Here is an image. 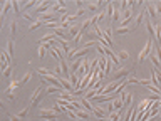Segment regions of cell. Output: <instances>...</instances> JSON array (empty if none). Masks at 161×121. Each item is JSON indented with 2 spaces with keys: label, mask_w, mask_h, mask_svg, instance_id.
I'll use <instances>...</instances> for the list:
<instances>
[{
  "label": "cell",
  "mask_w": 161,
  "mask_h": 121,
  "mask_svg": "<svg viewBox=\"0 0 161 121\" xmlns=\"http://www.w3.org/2000/svg\"><path fill=\"white\" fill-rule=\"evenodd\" d=\"M37 72H39L40 76H55V72H54L52 69H47V67H39Z\"/></svg>",
  "instance_id": "cell-20"
},
{
  "label": "cell",
  "mask_w": 161,
  "mask_h": 121,
  "mask_svg": "<svg viewBox=\"0 0 161 121\" xmlns=\"http://www.w3.org/2000/svg\"><path fill=\"white\" fill-rule=\"evenodd\" d=\"M30 79H32V72L29 71V72H25V74H24V77L20 79V84H25V82H29Z\"/></svg>",
  "instance_id": "cell-26"
},
{
  "label": "cell",
  "mask_w": 161,
  "mask_h": 121,
  "mask_svg": "<svg viewBox=\"0 0 161 121\" xmlns=\"http://www.w3.org/2000/svg\"><path fill=\"white\" fill-rule=\"evenodd\" d=\"M84 4H86V2H81V0H77V2H75L77 8H84Z\"/></svg>",
  "instance_id": "cell-40"
},
{
  "label": "cell",
  "mask_w": 161,
  "mask_h": 121,
  "mask_svg": "<svg viewBox=\"0 0 161 121\" xmlns=\"http://www.w3.org/2000/svg\"><path fill=\"white\" fill-rule=\"evenodd\" d=\"M118 54H119V59H128V57H129V52L126 51V49H121Z\"/></svg>",
  "instance_id": "cell-30"
},
{
  "label": "cell",
  "mask_w": 161,
  "mask_h": 121,
  "mask_svg": "<svg viewBox=\"0 0 161 121\" xmlns=\"http://www.w3.org/2000/svg\"><path fill=\"white\" fill-rule=\"evenodd\" d=\"M15 10V14H22V10H20V4H18L17 0H14V7H12Z\"/></svg>",
  "instance_id": "cell-32"
},
{
  "label": "cell",
  "mask_w": 161,
  "mask_h": 121,
  "mask_svg": "<svg viewBox=\"0 0 161 121\" xmlns=\"http://www.w3.org/2000/svg\"><path fill=\"white\" fill-rule=\"evenodd\" d=\"M54 111H57V113H67V108L65 106H62V104H59V103H55L54 104V108H52Z\"/></svg>",
  "instance_id": "cell-24"
},
{
  "label": "cell",
  "mask_w": 161,
  "mask_h": 121,
  "mask_svg": "<svg viewBox=\"0 0 161 121\" xmlns=\"http://www.w3.org/2000/svg\"><path fill=\"white\" fill-rule=\"evenodd\" d=\"M10 7H14V2H5L4 7H2V25H4V18H5V14H7V10Z\"/></svg>",
  "instance_id": "cell-21"
},
{
  "label": "cell",
  "mask_w": 161,
  "mask_h": 121,
  "mask_svg": "<svg viewBox=\"0 0 161 121\" xmlns=\"http://www.w3.org/2000/svg\"><path fill=\"white\" fill-rule=\"evenodd\" d=\"M112 106H114L116 111H124V109H122V96H121V98L112 99Z\"/></svg>",
  "instance_id": "cell-18"
},
{
  "label": "cell",
  "mask_w": 161,
  "mask_h": 121,
  "mask_svg": "<svg viewBox=\"0 0 161 121\" xmlns=\"http://www.w3.org/2000/svg\"><path fill=\"white\" fill-rule=\"evenodd\" d=\"M40 118L44 119H50V121H59V113L54 111L52 108H45V109H40Z\"/></svg>",
  "instance_id": "cell-2"
},
{
  "label": "cell",
  "mask_w": 161,
  "mask_h": 121,
  "mask_svg": "<svg viewBox=\"0 0 161 121\" xmlns=\"http://www.w3.org/2000/svg\"><path fill=\"white\" fill-rule=\"evenodd\" d=\"M97 121H111L109 118H101V119H97Z\"/></svg>",
  "instance_id": "cell-41"
},
{
  "label": "cell",
  "mask_w": 161,
  "mask_h": 121,
  "mask_svg": "<svg viewBox=\"0 0 161 121\" xmlns=\"http://www.w3.org/2000/svg\"><path fill=\"white\" fill-rule=\"evenodd\" d=\"M7 55H8V59L12 61V57H14V44H12V40L7 42Z\"/></svg>",
  "instance_id": "cell-23"
},
{
  "label": "cell",
  "mask_w": 161,
  "mask_h": 121,
  "mask_svg": "<svg viewBox=\"0 0 161 121\" xmlns=\"http://www.w3.org/2000/svg\"><path fill=\"white\" fill-rule=\"evenodd\" d=\"M49 54L52 55V57L55 59V61H61V59L64 57V55H62V54H64V52H62L61 49L57 47V45H55V47H52V49H49Z\"/></svg>",
  "instance_id": "cell-11"
},
{
  "label": "cell",
  "mask_w": 161,
  "mask_h": 121,
  "mask_svg": "<svg viewBox=\"0 0 161 121\" xmlns=\"http://www.w3.org/2000/svg\"><path fill=\"white\" fill-rule=\"evenodd\" d=\"M79 103H81V106H82V109H86V111H89V113H92L94 106H92V104H91V101L86 98V96H81V98H79Z\"/></svg>",
  "instance_id": "cell-7"
},
{
  "label": "cell",
  "mask_w": 161,
  "mask_h": 121,
  "mask_svg": "<svg viewBox=\"0 0 161 121\" xmlns=\"http://www.w3.org/2000/svg\"><path fill=\"white\" fill-rule=\"evenodd\" d=\"M136 29V27H134V24H132V25H128V27H118V29H116V32L119 34V35H124V34H129V32H132V30Z\"/></svg>",
  "instance_id": "cell-14"
},
{
  "label": "cell",
  "mask_w": 161,
  "mask_h": 121,
  "mask_svg": "<svg viewBox=\"0 0 161 121\" xmlns=\"http://www.w3.org/2000/svg\"><path fill=\"white\" fill-rule=\"evenodd\" d=\"M71 121H82V119H79V118H72Z\"/></svg>",
  "instance_id": "cell-42"
},
{
  "label": "cell",
  "mask_w": 161,
  "mask_h": 121,
  "mask_svg": "<svg viewBox=\"0 0 161 121\" xmlns=\"http://www.w3.org/2000/svg\"><path fill=\"white\" fill-rule=\"evenodd\" d=\"M15 30H17V20L14 18V20H10V35L12 37L15 35Z\"/></svg>",
  "instance_id": "cell-27"
},
{
  "label": "cell",
  "mask_w": 161,
  "mask_h": 121,
  "mask_svg": "<svg viewBox=\"0 0 161 121\" xmlns=\"http://www.w3.org/2000/svg\"><path fill=\"white\" fill-rule=\"evenodd\" d=\"M71 82H72V88L77 91V89H81V79L77 77V74L75 72H72L71 74Z\"/></svg>",
  "instance_id": "cell-15"
},
{
  "label": "cell",
  "mask_w": 161,
  "mask_h": 121,
  "mask_svg": "<svg viewBox=\"0 0 161 121\" xmlns=\"http://www.w3.org/2000/svg\"><path fill=\"white\" fill-rule=\"evenodd\" d=\"M144 18H146V10H141L139 14L136 15V18H134V27H138V25H141V24L144 22Z\"/></svg>",
  "instance_id": "cell-13"
},
{
  "label": "cell",
  "mask_w": 161,
  "mask_h": 121,
  "mask_svg": "<svg viewBox=\"0 0 161 121\" xmlns=\"http://www.w3.org/2000/svg\"><path fill=\"white\" fill-rule=\"evenodd\" d=\"M39 27H44V22H40V20H37L35 24H32V25L29 27V30H37Z\"/></svg>",
  "instance_id": "cell-29"
},
{
  "label": "cell",
  "mask_w": 161,
  "mask_h": 121,
  "mask_svg": "<svg viewBox=\"0 0 161 121\" xmlns=\"http://www.w3.org/2000/svg\"><path fill=\"white\" fill-rule=\"evenodd\" d=\"M131 67H119V69H116V72L112 74V81H119L122 77V79H126V77L131 74Z\"/></svg>",
  "instance_id": "cell-4"
},
{
  "label": "cell",
  "mask_w": 161,
  "mask_h": 121,
  "mask_svg": "<svg viewBox=\"0 0 161 121\" xmlns=\"http://www.w3.org/2000/svg\"><path fill=\"white\" fill-rule=\"evenodd\" d=\"M52 2H42V4H39L35 7V14H40V12H42V14H45V12H49V8L52 7Z\"/></svg>",
  "instance_id": "cell-8"
},
{
  "label": "cell",
  "mask_w": 161,
  "mask_h": 121,
  "mask_svg": "<svg viewBox=\"0 0 161 121\" xmlns=\"http://www.w3.org/2000/svg\"><path fill=\"white\" fill-rule=\"evenodd\" d=\"M132 104V92L131 91H126L124 94H122V109H128V108H131Z\"/></svg>",
  "instance_id": "cell-5"
},
{
  "label": "cell",
  "mask_w": 161,
  "mask_h": 121,
  "mask_svg": "<svg viewBox=\"0 0 161 121\" xmlns=\"http://www.w3.org/2000/svg\"><path fill=\"white\" fill-rule=\"evenodd\" d=\"M75 116H77L79 119H82V121H89L91 119V113H89V111H86V109H82V108L75 111Z\"/></svg>",
  "instance_id": "cell-12"
},
{
  "label": "cell",
  "mask_w": 161,
  "mask_h": 121,
  "mask_svg": "<svg viewBox=\"0 0 161 121\" xmlns=\"http://www.w3.org/2000/svg\"><path fill=\"white\" fill-rule=\"evenodd\" d=\"M7 99L14 101V99H15V92H7Z\"/></svg>",
  "instance_id": "cell-39"
},
{
  "label": "cell",
  "mask_w": 161,
  "mask_h": 121,
  "mask_svg": "<svg viewBox=\"0 0 161 121\" xmlns=\"http://www.w3.org/2000/svg\"><path fill=\"white\" fill-rule=\"evenodd\" d=\"M45 89H42V86H39V88H35V91H34V94H32V98H30V101H29V106L32 108V106H37V104L40 103V99L44 98V94H40V92H44Z\"/></svg>",
  "instance_id": "cell-3"
},
{
  "label": "cell",
  "mask_w": 161,
  "mask_h": 121,
  "mask_svg": "<svg viewBox=\"0 0 161 121\" xmlns=\"http://www.w3.org/2000/svg\"><path fill=\"white\" fill-rule=\"evenodd\" d=\"M8 119L10 121H22L20 118H18V114H8Z\"/></svg>",
  "instance_id": "cell-36"
},
{
  "label": "cell",
  "mask_w": 161,
  "mask_h": 121,
  "mask_svg": "<svg viewBox=\"0 0 161 121\" xmlns=\"http://www.w3.org/2000/svg\"><path fill=\"white\" fill-rule=\"evenodd\" d=\"M12 71H14V67H12V64H10V66H8V67H7V69H5V71H4V72H2V76H4V77H10Z\"/></svg>",
  "instance_id": "cell-31"
},
{
  "label": "cell",
  "mask_w": 161,
  "mask_h": 121,
  "mask_svg": "<svg viewBox=\"0 0 161 121\" xmlns=\"http://www.w3.org/2000/svg\"><path fill=\"white\" fill-rule=\"evenodd\" d=\"M59 81H61V86L64 88V91H69L74 94V88H72V82L69 79H65V77H59Z\"/></svg>",
  "instance_id": "cell-10"
},
{
  "label": "cell",
  "mask_w": 161,
  "mask_h": 121,
  "mask_svg": "<svg viewBox=\"0 0 161 121\" xmlns=\"http://www.w3.org/2000/svg\"><path fill=\"white\" fill-rule=\"evenodd\" d=\"M44 55H45V47L42 44H39V57L44 59Z\"/></svg>",
  "instance_id": "cell-33"
},
{
  "label": "cell",
  "mask_w": 161,
  "mask_h": 121,
  "mask_svg": "<svg viewBox=\"0 0 161 121\" xmlns=\"http://www.w3.org/2000/svg\"><path fill=\"white\" fill-rule=\"evenodd\" d=\"M29 109H30V106H25L24 109L18 113V118H20V119H25V116H27V113H29Z\"/></svg>",
  "instance_id": "cell-28"
},
{
  "label": "cell",
  "mask_w": 161,
  "mask_h": 121,
  "mask_svg": "<svg viewBox=\"0 0 161 121\" xmlns=\"http://www.w3.org/2000/svg\"><path fill=\"white\" fill-rule=\"evenodd\" d=\"M159 116H161V111H159Z\"/></svg>",
  "instance_id": "cell-43"
},
{
  "label": "cell",
  "mask_w": 161,
  "mask_h": 121,
  "mask_svg": "<svg viewBox=\"0 0 161 121\" xmlns=\"http://www.w3.org/2000/svg\"><path fill=\"white\" fill-rule=\"evenodd\" d=\"M144 10L146 12H149V18H156V7H154V4H149V2H148L146 4V7H144Z\"/></svg>",
  "instance_id": "cell-16"
},
{
  "label": "cell",
  "mask_w": 161,
  "mask_h": 121,
  "mask_svg": "<svg viewBox=\"0 0 161 121\" xmlns=\"http://www.w3.org/2000/svg\"><path fill=\"white\" fill-rule=\"evenodd\" d=\"M64 91L62 88H57V86H49V88H45V94H61V92Z\"/></svg>",
  "instance_id": "cell-17"
},
{
  "label": "cell",
  "mask_w": 161,
  "mask_h": 121,
  "mask_svg": "<svg viewBox=\"0 0 161 121\" xmlns=\"http://www.w3.org/2000/svg\"><path fill=\"white\" fill-rule=\"evenodd\" d=\"M84 8L94 12V10H97V8H99V4H94V2H86V4H84Z\"/></svg>",
  "instance_id": "cell-22"
},
{
  "label": "cell",
  "mask_w": 161,
  "mask_h": 121,
  "mask_svg": "<svg viewBox=\"0 0 161 121\" xmlns=\"http://www.w3.org/2000/svg\"><path fill=\"white\" fill-rule=\"evenodd\" d=\"M139 84H143V86H149V84H151V81H148V79H139Z\"/></svg>",
  "instance_id": "cell-38"
},
{
  "label": "cell",
  "mask_w": 161,
  "mask_h": 121,
  "mask_svg": "<svg viewBox=\"0 0 161 121\" xmlns=\"http://www.w3.org/2000/svg\"><path fill=\"white\" fill-rule=\"evenodd\" d=\"M154 7H156V14L161 15V2H156V4H154Z\"/></svg>",
  "instance_id": "cell-37"
},
{
  "label": "cell",
  "mask_w": 161,
  "mask_h": 121,
  "mask_svg": "<svg viewBox=\"0 0 161 121\" xmlns=\"http://www.w3.org/2000/svg\"><path fill=\"white\" fill-rule=\"evenodd\" d=\"M92 114H94V116L97 118V119H101V118H107V114L104 113V111L101 109L99 106H96V108H94V109H92Z\"/></svg>",
  "instance_id": "cell-19"
},
{
  "label": "cell",
  "mask_w": 161,
  "mask_h": 121,
  "mask_svg": "<svg viewBox=\"0 0 161 121\" xmlns=\"http://www.w3.org/2000/svg\"><path fill=\"white\" fill-rule=\"evenodd\" d=\"M97 106H99L101 109H102L104 113L107 114V118H109V114H111L112 111H116L114 106H112V101H109V103H101V104H97Z\"/></svg>",
  "instance_id": "cell-9"
},
{
  "label": "cell",
  "mask_w": 161,
  "mask_h": 121,
  "mask_svg": "<svg viewBox=\"0 0 161 121\" xmlns=\"http://www.w3.org/2000/svg\"><path fill=\"white\" fill-rule=\"evenodd\" d=\"M59 62H61V71H62V74H64V77H65V79H69V77H71V67L67 66V59L62 57Z\"/></svg>",
  "instance_id": "cell-6"
},
{
  "label": "cell",
  "mask_w": 161,
  "mask_h": 121,
  "mask_svg": "<svg viewBox=\"0 0 161 121\" xmlns=\"http://www.w3.org/2000/svg\"><path fill=\"white\" fill-rule=\"evenodd\" d=\"M86 14V8H77V12H75V17H82V15Z\"/></svg>",
  "instance_id": "cell-35"
},
{
  "label": "cell",
  "mask_w": 161,
  "mask_h": 121,
  "mask_svg": "<svg viewBox=\"0 0 161 121\" xmlns=\"http://www.w3.org/2000/svg\"><path fill=\"white\" fill-rule=\"evenodd\" d=\"M151 49H153V39H149V40H148L146 44H144V47L141 49L139 55H138V59H136V61H138V64H141V62H143V61H144V59H146L148 55H149Z\"/></svg>",
  "instance_id": "cell-1"
},
{
  "label": "cell",
  "mask_w": 161,
  "mask_h": 121,
  "mask_svg": "<svg viewBox=\"0 0 161 121\" xmlns=\"http://www.w3.org/2000/svg\"><path fill=\"white\" fill-rule=\"evenodd\" d=\"M111 20H112V22H118V20H121V10H119V8H114V14H112Z\"/></svg>",
  "instance_id": "cell-25"
},
{
  "label": "cell",
  "mask_w": 161,
  "mask_h": 121,
  "mask_svg": "<svg viewBox=\"0 0 161 121\" xmlns=\"http://www.w3.org/2000/svg\"><path fill=\"white\" fill-rule=\"evenodd\" d=\"M34 5H35V2H34V0H30V2H27V4H24V5H22V7L29 10V8H30V7H34ZM35 7H37V5H35Z\"/></svg>",
  "instance_id": "cell-34"
}]
</instances>
